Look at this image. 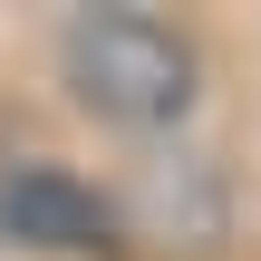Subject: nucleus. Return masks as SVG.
<instances>
[{"label": "nucleus", "mask_w": 261, "mask_h": 261, "mask_svg": "<svg viewBox=\"0 0 261 261\" xmlns=\"http://www.w3.org/2000/svg\"><path fill=\"white\" fill-rule=\"evenodd\" d=\"M58 87L107 136H174L203 97V48L165 10H77L58 29Z\"/></svg>", "instance_id": "nucleus-1"}, {"label": "nucleus", "mask_w": 261, "mask_h": 261, "mask_svg": "<svg viewBox=\"0 0 261 261\" xmlns=\"http://www.w3.org/2000/svg\"><path fill=\"white\" fill-rule=\"evenodd\" d=\"M0 242L29 261H116L126 252V203L68 165H0Z\"/></svg>", "instance_id": "nucleus-2"}, {"label": "nucleus", "mask_w": 261, "mask_h": 261, "mask_svg": "<svg viewBox=\"0 0 261 261\" xmlns=\"http://www.w3.org/2000/svg\"><path fill=\"white\" fill-rule=\"evenodd\" d=\"M126 203V242H155V252H213L223 242V174L203 155H165L145 194H116Z\"/></svg>", "instance_id": "nucleus-3"}]
</instances>
